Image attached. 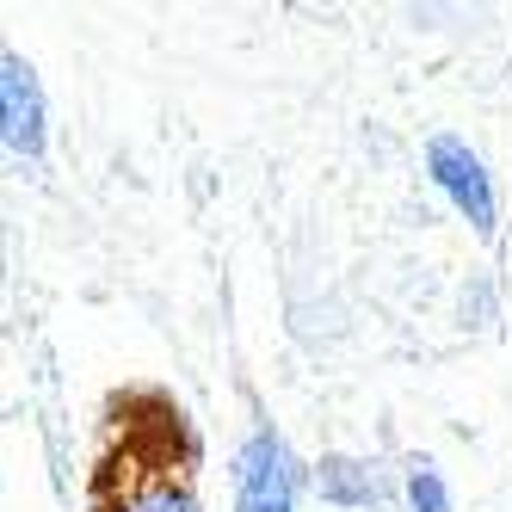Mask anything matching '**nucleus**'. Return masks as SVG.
I'll return each mask as SVG.
<instances>
[{
    "mask_svg": "<svg viewBox=\"0 0 512 512\" xmlns=\"http://www.w3.org/2000/svg\"><path fill=\"white\" fill-rule=\"evenodd\" d=\"M401 500H408V512H451V482L438 475V463H408V475H401Z\"/></svg>",
    "mask_w": 512,
    "mask_h": 512,
    "instance_id": "obj_6",
    "label": "nucleus"
},
{
    "mask_svg": "<svg viewBox=\"0 0 512 512\" xmlns=\"http://www.w3.org/2000/svg\"><path fill=\"white\" fill-rule=\"evenodd\" d=\"M426 173H432V186L445 192V204L463 216L475 235H494V223H500L494 173H488V161L475 155L457 130H438V136L426 142Z\"/></svg>",
    "mask_w": 512,
    "mask_h": 512,
    "instance_id": "obj_2",
    "label": "nucleus"
},
{
    "mask_svg": "<svg viewBox=\"0 0 512 512\" xmlns=\"http://www.w3.org/2000/svg\"><path fill=\"white\" fill-rule=\"evenodd\" d=\"M303 463L272 426H253L235 451V512H297Z\"/></svg>",
    "mask_w": 512,
    "mask_h": 512,
    "instance_id": "obj_1",
    "label": "nucleus"
},
{
    "mask_svg": "<svg viewBox=\"0 0 512 512\" xmlns=\"http://www.w3.org/2000/svg\"><path fill=\"white\" fill-rule=\"evenodd\" d=\"M315 494L327 506L371 512V506H383V475H377V463H364V457H321L315 463Z\"/></svg>",
    "mask_w": 512,
    "mask_h": 512,
    "instance_id": "obj_5",
    "label": "nucleus"
},
{
    "mask_svg": "<svg viewBox=\"0 0 512 512\" xmlns=\"http://www.w3.org/2000/svg\"><path fill=\"white\" fill-rule=\"evenodd\" d=\"M99 512H198V494L173 469H136L124 475V488L99 500Z\"/></svg>",
    "mask_w": 512,
    "mask_h": 512,
    "instance_id": "obj_4",
    "label": "nucleus"
},
{
    "mask_svg": "<svg viewBox=\"0 0 512 512\" xmlns=\"http://www.w3.org/2000/svg\"><path fill=\"white\" fill-rule=\"evenodd\" d=\"M0 142L13 161H38L50 142V105H44V81L19 50L0 56Z\"/></svg>",
    "mask_w": 512,
    "mask_h": 512,
    "instance_id": "obj_3",
    "label": "nucleus"
}]
</instances>
